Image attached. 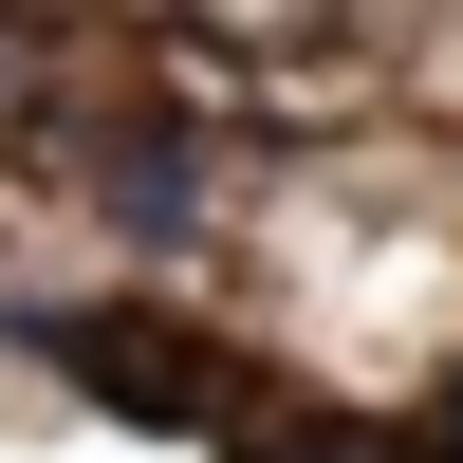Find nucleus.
I'll list each match as a JSON object with an SVG mask.
<instances>
[{
  "label": "nucleus",
  "instance_id": "nucleus-1",
  "mask_svg": "<svg viewBox=\"0 0 463 463\" xmlns=\"http://www.w3.org/2000/svg\"><path fill=\"white\" fill-rule=\"evenodd\" d=\"M74 167H93V222H130V241H185L204 222V167H185V130H56Z\"/></svg>",
  "mask_w": 463,
  "mask_h": 463
}]
</instances>
